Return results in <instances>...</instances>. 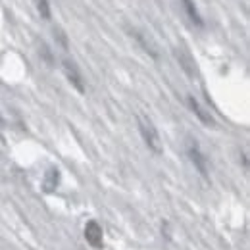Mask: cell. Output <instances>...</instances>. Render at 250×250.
Wrapping results in <instances>:
<instances>
[{
  "mask_svg": "<svg viewBox=\"0 0 250 250\" xmlns=\"http://www.w3.org/2000/svg\"><path fill=\"white\" fill-rule=\"evenodd\" d=\"M137 125H139V133H141L145 145L148 146V150H152L154 154H162L164 152L162 139H160V133H158L156 125L152 124V120L143 116V114H139L137 116Z\"/></svg>",
  "mask_w": 250,
  "mask_h": 250,
  "instance_id": "1",
  "label": "cell"
},
{
  "mask_svg": "<svg viewBox=\"0 0 250 250\" xmlns=\"http://www.w3.org/2000/svg\"><path fill=\"white\" fill-rule=\"evenodd\" d=\"M187 156L188 160L192 162V166L196 167V171L204 177V179H208L210 177V167H208V158L204 156V152L200 150V146H198V143L194 141V139H187Z\"/></svg>",
  "mask_w": 250,
  "mask_h": 250,
  "instance_id": "2",
  "label": "cell"
},
{
  "mask_svg": "<svg viewBox=\"0 0 250 250\" xmlns=\"http://www.w3.org/2000/svg\"><path fill=\"white\" fill-rule=\"evenodd\" d=\"M62 69H63V75L67 77V81L71 83V87L77 91V93H85V79H83V73L81 69L75 65V62L71 60H62Z\"/></svg>",
  "mask_w": 250,
  "mask_h": 250,
  "instance_id": "3",
  "label": "cell"
},
{
  "mask_svg": "<svg viewBox=\"0 0 250 250\" xmlns=\"http://www.w3.org/2000/svg\"><path fill=\"white\" fill-rule=\"evenodd\" d=\"M85 239L96 250H100L104 247V231H102V225L96 219L87 221V225H85Z\"/></svg>",
  "mask_w": 250,
  "mask_h": 250,
  "instance_id": "4",
  "label": "cell"
},
{
  "mask_svg": "<svg viewBox=\"0 0 250 250\" xmlns=\"http://www.w3.org/2000/svg\"><path fill=\"white\" fill-rule=\"evenodd\" d=\"M185 100H187V106L190 108V112L200 120V124L206 125V127H214V125H216L214 118H212V116H210V114H208V112L198 104V100H196L192 94H187V98H185Z\"/></svg>",
  "mask_w": 250,
  "mask_h": 250,
  "instance_id": "5",
  "label": "cell"
},
{
  "mask_svg": "<svg viewBox=\"0 0 250 250\" xmlns=\"http://www.w3.org/2000/svg\"><path fill=\"white\" fill-rule=\"evenodd\" d=\"M58 187H60V171L56 167H48L46 175L42 179V190L44 192H54Z\"/></svg>",
  "mask_w": 250,
  "mask_h": 250,
  "instance_id": "6",
  "label": "cell"
},
{
  "mask_svg": "<svg viewBox=\"0 0 250 250\" xmlns=\"http://www.w3.org/2000/svg\"><path fill=\"white\" fill-rule=\"evenodd\" d=\"M175 56H177V62L183 65V69H185V73H187L188 77H194L196 75V63H194V60L188 56L185 50H175Z\"/></svg>",
  "mask_w": 250,
  "mask_h": 250,
  "instance_id": "7",
  "label": "cell"
},
{
  "mask_svg": "<svg viewBox=\"0 0 250 250\" xmlns=\"http://www.w3.org/2000/svg\"><path fill=\"white\" fill-rule=\"evenodd\" d=\"M183 8H185V12H187L188 20L192 21V25H196V27H204L202 16L198 14V10H196V4H194L192 0H183Z\"/></svg>",
  "mask_w": 250,
  "mask_h": 250,
  "instance_id": "8",
  "label": "cell"
},
{
  "mask_svg": "<svg viewBox=\"0 0 250 250\" xmlns=\"http://www.w3.org/2000/svg\"><path fill=\"white\" fill-rule=\"evenodd\" d=\"M133 35H135V39H137V41H139V42H141V46H143V48H145V50H146V52H148V54H150V56H152V58H158V52H156V48H154V46H152V42H150V41H148V39H146V37H145V35H143V33H139V31H133Z\"/></svg>",
  "mask_w": 250,
  "mask_h": 250,
  "instance_id": "9",
  "label": "cell"
},
{
  "mask_svg": "<svg viewBox=\"0 0 250 250\" xmlns=\"http://www.w3.org/2000/svg\"><path fill=\"white\" fill-rule=\"evenodd\" d=\"M35 6H37V12L41 14L42 20H50L52 18V8H50L48 0H35Z\"/></svg>",
  "mask_w": 250,
  "mask_h": 250,
  "instance_id": "10",
  "label": "cell"
}]
</instances>
